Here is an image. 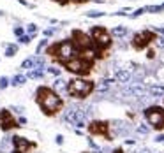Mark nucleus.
Instances as JSON below:
<instances>
[{
    "label": "nucleus",
    "instance_id": "1",
    "mask_svg": "<svg viewBox=\"0 0 164 153\" xmlns=\"http://www.w3.org/2000/svg\"><path fill=\"white\" fill-rule=\"evenodd\" d=\"M36 95H37L36 97L37 104L42 107V111H44L46 115H55V113L60 111L62 106H64V102H62V99L58 97V93H55L53 90L48 88V86H39Z\"/></svg>",
    "mask_w": 164,
    "mask_h": 153
},
{
    "label": "nucleus",
    "instance_id": "2",
    "mask_svg": "<svg viewBox=\"0 0 164 153\" xmlns=\"http://www.w3.org/2000/svg\"><path fill=\"white\" fill-rule=\"evenodd\" d=\"M46 53H48L50 57L56 58L58 63H64V62H67V60L74 58L76 55H79V53L76 51V48H74V44H73L71 39H65V40H60V42L51 44V46L48 48Z\"/></svg>",
    "mask_w": 164,
    "mask_h": 153
},
{
    "label": "nucleus",
    "instance_id": "3",
    "mask_svg": "<svg viewBox=\"0 0 164 153\" xmlns=\"http://www.w3.org/2000/svg\"><path fill=\"white\" fill-rule=\"evenodd\" d=\"M90 37H92V40H94V48H95V51H97V58H102L104 57L102 53L108 49L109 46H111V42H113L109 32L104 26H94Z\"/></svg>",
    "mask_w": 164,
    "mask_h": 153
},
{
    "label": "nucleus",
    "instance_id": "4",
    "mask_svg": "<svg viewBox=\"0 0 164 153\" xmlns=\"http://www.w3.org/2000/svg\"><path fill=\"white\" fill-rule=\"evenodd\" d=\"M94 90H95V85L94 81H88V79H71L67 83V93L76 99H85Z\"/></svg>",
    "mask_w": 164,
    "mask_h": 153
},
{
    "label": "nucleus",
    "instance_id": "5",
    "mask_svg": "<svg viewBox=\"0 0 164 153\" xmlns=\"http://www.w3.org/2000/svg\"><path fill=\"white\" fill-rule=\"evenodd\" d=\"M60 65H64L65 71H69V72H73V74L87 76V74H90L92 67H94V62H88V60H85L83 57L76 55L74 58L67 60V62H64V63H60Z\"/></svg>",
    "mask_w": 164,
    "mask_h": 153
},
{
    "label": "nucleus",
    "instance_id": "6",
    "mask_svg": "<svg viewBox=\"0 0 164 153\" xmlns=\"http://www.w3.org/2000/svg\"><path fill=\"white\" fill-rule=\"evenodd\" d=\"M145 118L155 130H163L164 129V107H161V106H150V107H146Z\"/></svg>",
    "mask_w": 164,
    "mask_h": 153
},
{
    "label": "nucleus",
    "instance_id": "7",
    "mask_svg": "<svg viewBox=\"0 0 164 153\" xmlns=\"http://www.w3.org/2000/svg\"><path fill=\"white\" fill-rule=\"evenodd\" d=\"M71 40H73V44H74V48H76L78 53H83V51L94 48V40H92V37L87 35L85 32H81V30H74Z\"/></svg>",
    "mask_w": 164,
    "mask_h": 153
},
{
    "label": "nucleus",
    "instance_id": "8",
    "mask_svg": "<svg viewBox=\"0 0 164 153\" xmlns=\"http://www.w3.org/2000/svg\"><path fill=\"white\" fill-rule=\"evenodd\" d=\"M157 39L159 37H157L154 32H150V30L138 32V34L132 37V48H134L136 51H141V49H145L150 42H154V40H157Z\"/></svg>",
    "mask_w": 164,
    "mask_h": 153
},
{
    "label": "nucleus",
    "instance_id": "9",
    "mask_svg": "<svg viewBox=\"0 0 164 153\" xmlns=\"http://www.w3.org/2000/svg\"><path fill=\"white\" fill-rule=\"evenodd\" d=\"M109 123L108 121H92V123H88V132L94 135H104L108 141H111V135H109Z\"/></svg>",
    "mask_w": 164,
    "mask_h": 153
},
{
    "label": "nucleus",
    "instance_id": "10",
    "mask_svg": "<svg viewBox=\"0 0 164 153\" xmlns=\"http://www.w3.org/2000/svg\"><path fill=\"white\" fill-rule=\"evenodd\" d=\"M65 120L81 129V127H85V111H81V109H69L65 113Z\"/></svg>",
    "mask_w": 164,
    "mask_h": 153
},
{
    "label": "nucleus",
    "instance_id": "11",
    "mask_svg": "<svg viewBox=\"0 0 164 153\" xmlns=\"http://www.w3.org/2000/svg\"><path fill=\"white\" fill-rule=\"evenodd\" d=\"M14 127H18V125H16V120L11 115V111L2 109V111H0V129H2V130H11V129H14Z\"/></svg>",
    "mask_w": 164,
    "mask_h": 153
},
{
    "label": "nucleus",
    "instance_id": "12",
    "mask_svg": "<svg viewBox=\"0 0 164 153\" xmlns=\"http://www.w3.org/2000/svg\"><path fill=\"white\" fill-rule=\"evenodd\" d=\"M13 144L16 146L18 152H27V150L32 146V144H30L25 137H21V135H14V137H13Z\"/></svg>",
    "mask_w": 164,
    "mask_h": 153
},
{
    "label": "nucleus",
    "instance_id": "13",
    "mask_svg": "<svg viewBox=\"0 0 164 153\" xmlns=\"http://www.w3.org/2000/svg\"><path fill=\"white\" fill-rule=\"evenodd\" d=\"M125 32H127V28H125V26H117V28L113 30V35H118V37H120V35H124Z\"/></svg>",
    "mask_w": 164,
    "mask_h": 153
},
{
    "label": "nucleus",
    "instance_id": "14",
    "mask_svg": "<svg viewBox=\"0 0 164 153\" xmlns=\"http://www.w3.org/2000/svg\"><path fill=\"white\" fill-rule=\"evenodd\" d=\"M129 72H125V71H120V72H118V74H117V79H120V81H127L129 79Z\"/></svg>",
    "mask_w": 164,
    "mask_h": 153
},
{
    "label": "nucleus",
    "instance_id": "15",
    "mask_svg": "<svg viewBox=\"0 0 164 153\" xmlns=\"http://www.w3.org/2000/svg\"><path fill=\"white\" fill-rule=\"evenodd\" d=\"M150 92H152V95H163V93H164V88H163V86H154Z\"/></svg>",
    "mask_w": 164,
    "mask_h": 153
},
{
    "label": "nucleus",
    "instance_id": "16",
    "mask_svg": "<svg viewBox=\"0 0 164 153\" xmlns=\"http://www.w3.org/2000/svg\"><path fill=\"white\" fill-rule=\"evenodd\" d=\"M25 83V76H16L13 79V85H23Z\"/></svg>",
    "mask_w": 164,
    "mask_h": 153
},
{
    "label": "nucleus",
    "instance_id": "17",
    "mask_svg": "<svg viewBox=\"0 0 164 153\" xmlns=\"http://www.w3.org/2000/svg\"><path fill=\"white\" fill-rule=\"evenodd\" d=\"M32 65H34V60H25L23 62V69H30Z\"/></svg>",
    "mask_w": 164,
    "mask_h": 153
},
{
    "label": "nucleus",
    "instance_id": "18",
    "mask_svg": "<svg viewBox=\"0 0 164 153\" xmlns=\"http://www.w3.org/2000/svg\"><path fill=\"white\" fill-rule=\"evenodd\" d=\"M138 132L140 134H148V127H138Z\"/></svg>",
    "mask_w": 164,
    "mask_h": 153
},
{
    "label": "nucleus",
    "instance_id": "19",
    "mask_svg": "<svg viewBox=\"0 0 164 153\" xmlns=\"http://www.w3.org/2000/svg\"><path fill=\"white\" fill-rule=\"evenodd\" d=\"M14 53H16V48H13V46H11V48L7 49V57H13Z\"/></svg>",
    "mask_w": 164,
    "mask_h": 153
},
{
    "label": "nucleus",
    "instance_id": "20",
    "mask_svg": "<svg viewBox=\"0 0 164 153\" xmlns=\"http://www.w3.org/2000/svg\"><path fill=\"white\" fill-rule=\"evenodd\" d=\"M7 86V79L5 77H0V88H5Z\"/></svg>",
    "mask_w": 164,
    "mask_h": 153
},
{
    "label": "nucleus",
    "instance_id": "21",
    "mask_svg": "<svg viewBox=\"0 0 164 153\" xmlns=\"http://www.w3.org/2000/svg\"><path fill=\"white\" fill-rule=\"evenodd\" d=\"M53 2H56V4H60V5H67L71 0H53Z\"/></svg>",
    "mask_w": 164,
    "mask_h": 153
},
{
    "label": "nucleus",
    "instance_id": "22",
    "mask_svg": "<svg viewBox=\"0 0 164 153\" xmlns=\"http://www.w3.org/2000/svg\"><path fill=\"white\" fill-rule=\"evenodd\" d=\"M64 83H65V81H62V79H60V81H56V85H55V86H56V88H64Z\"/></svg>",
    "mask_w": 164,
    "mask_h": 153
},
{
    "label": "nucleus",
    "instance_id": "23",
    "mask_svg": "<svg viewBox=\"0 0 164 153\" xmlns=\"http://www.w3.org/2000/svg\"><path fill=\"white\" fill-rule=\"evenodd\" d=\"M155 57V51H154V49H150V51H148V58H150V60H152V58Z\"/></svg>",
    "mask_w": 164,
    "mask_h": 153
},
{
    "label": "nucleus",
    "instance_id": "24",
    "mask_svg": "<svg viewBox=\"0 0 164 153\" xmlns=\"http://www.w3.org/2000/svg\"><path fill=\"white\" fill-rule=\"evenodd\" d=\"M155 141H157V143H163V141H164V135H163V134L157 135V137H155Z\"/></svg>",
    "mask_w": 164,
    "mask_h": 153
},
{
    "label": "nucleus",
    "instance_id": "25",
    "mask_svg": "<svg viewBox=\"0 0 164 153\" xmlns=\"http://www.w3.org/2000/svg\"><path fill=\"white\" fill-rule=\"evenodd\" d=\"M56 143L62 144V143H64V137H62V135H56Z\"/></svg>",
    "mask_w": 164,
    "mask_h": 153
},
{
    "label": "nucleus",
    "instance_id": "26",
    "mask_svg": "<svg viewBox=\"0 0 164 153\" xmlns=\"http://www.w3.org/2000/svg\"><path fill=\"white\" fill-rule=\"evenodd\" d=\"M108 88V85L106 83H102V85H99V90H106Z\"/></svg>",
    "mask_w": 164,
    "mask_h": 153
},
{
    "label": "nucleus",
    "instance_id": "27",
    "mask_svg": "<svg viewBox=\"0 0 164 153\" xmlns=\"http://www.w3.org/2000/svg\"><path fill=\"white\" fill-rule=\"evenodd\" d=\"M19 40H21V42H30V37H21Z\"/></svg>",
    "mask_w": 164,
    "mask_h": 153
},
{
    "label": "nucleus",
    "instance_id": "28",
    "mask_svg": "<svg viewBox=\"0 0 164 153\" xmlns=\"http://www.w3.org/2000/svg\"><path fill=\"white\" fill-rule=\"evenodd\" d=\"M76 4H85V2H88V0H74Z\"/></svg>",
    "mask_w": 164,
    "mask_h": 153
},
{
    "label": "nucleus",
    "instance_id": "29",
    "mask_svg": "<svg viewBox=\"0 0 164 153\" xmlns=\"http://www.w3.org/2000/svg\"><path fill=\"white\" fill-rule=\"evenodd\" d=\"M113 153H124V152H122V148H117V150H115Z\"/></svg>",
    "mask_w": 164,
    "mask_h": 153
},
{
    "label": "nucleus",
    "instance_id": "30",
    "mask_svg": "<svg viewBox=\"0 0 164 153\" xmlns=\"http://www.w3.org/2000/svg\"><path fill=\"white\" fill-rule=\"evenodd\" d=\"M13 153H23V152H18V150H16V152H13Z\"/></svg>",
    "mask_w": 164,
    "mask_h": 153
}]
</instances>
